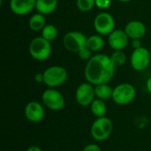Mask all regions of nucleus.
Instances as JSON below:
<instances>
[{"mask_svg": "<svg viewBox=\"0 0 151 151\" xmlns=\"http://www.w3.org/2000/svg\"><path fill=\"white\" fill-rule=\"evenodd\" d=\"M115 70L116 66L110 56L99 53L93 56L87 62L84 75L88 82L96 86L109 83L114 77Z\"/></svg>", "mask_w": 151, "mask_h": 151, "instance_id": "1", "label": "nucleus"}, {"mask_svg": "<svg viewBox=\"0 0 151 151\" xmlns=\"http://www.w3.org/2000/svg\"><path fill=\"white\" fill-rule=\"evenodd\" d=\"M113 132V123L107 117L96 118L90 127V134L96 142L106 141Z\"/></svg>", "mask_w": 151, "mask_h": 151, "instance_id": "2", "label": "nucleus"}, {"mask_svg": "<svg viewBox=\"0 0 151 151\" xmlns=\"http://www.w3.org/2000/svg\"><path fill=\"white\" fill-rule=\"evenodd\" d=\"M28 51L34 59L37 61H44L51 55V43L42 36L35 37L29 43Z\"/></svg>", "mask_w": 151, "mask_h": 151, "instance_id": "3", "label": "nucleus"}, {"mask_svg": "<svg viewBox=\"0 0 151 151\" xmlns=\"http://www.w3.org/2000/svg\"><path fill=\"white\" fill-rule=\"evenodd\" d=\"M136 96V89L131 83L124 82L117 85L113 88L112 97L113 102L118 105H127L131 104Z\"/></svg>", "mask_w": 151, "mask_h": 151, "instance_id": "4", "label": "nucleus"}, {"mask_svg": "<svg viewBox=\"0 0 151 151\" xmlns=\"http://www.w3.org/2000/svg\"><path fill=\"white\" fill-rule=\"evenodd\" d=\"M44 84L52 88H56L63 85L68 77L67 71L61 65H52L48 67L44 72Z\"/></svg>", "mask_w": 151, "mask_h": 151, "instance_id": "5", "label": "nucleus"}, {"mask_svg": "<svg viewBox=\"0 0 151 151\" xmlns=\"http://www.w3.org/2000/svg\"><path fill=\"white\" fill-rule=\"evenodd\" d=\"M42 104L52 111H59L65 105V99L63 94L56 88H49L42 94Z\"/></svg>", "mask_w": 151, "mask_h": 151, "instance_id": "6", "label": "nucleus"}, {"mask_svg": "<svg viewBox=\"0 0 151 151\" xmlns=\"http://www.w3.org/2000/svg\"><path fill=\"white\" fill-rule=\"evenodd\" d=\"M150 50L142 46L134 50L130 57V65L132 68L137 72L146 70L150 65Z\"/></svg>", "mask_w": 151, "mask_h": 151, "instance_id": "7", "label": "nucleus"}, {"mask_svg": "<svg viewBox=\"0 0 151 151\" xmlns=\"http://www.w3.org/2000/svg\"><path fill=\"white\" fill-rule=\"evenodd\" d=\"M87 36L79 31H70L64 35L63 45L71 52L78 53L81 50L86 47Z\"/></svg>", "mask_w": 151, "mask_h": 151, "instance_id": "8", "label": "nucleus"}, {"mask_svg": "<svg viewBox=\"0 0 151 151\" xmlns=\"http://www.w3.org/2000/svg\"><path fill=\"white\" fill-rule=\"evenodd\" d=\"M94 27L98 35H109L115 29V19L111 13L102 12L95 17Z\"/></svg>", "mask_w": 151, "mask_h": 151, "instance_id": "9", "label": "nucleus"}, {"mask_svg": "<svg viewBox=\"0 0 151 151\" xmlns=\"http://www.w3.org/2000/svg\"><path fill=\"white\" fill-rule=\"evenodd\" d=\"M74 96L77 104L81 106H90L92 102L96 99L95 86L88 81L80 84L75 90Z\"/></svg>", "mask_w": 151, "mask_h": 151, "instance_id": "10", "label": "nucleus"}, {"mask_svg": "<svg viewBox=\"0 0 151 151\" xmlns=\"http://www.w3.org/2000/svg\"><path fill=\"white\" fill-rule=\"evenodd\" d=\"M24 115L26 119L32 123L41 122L45 115L43 104L37 101L28 102L24 108Z\"/></svg>", "mask_w": 151, "mask_h": 151, "instance_id": "11", "label": "nucleus"}, {"mask_svg": "<svg viewBox=\"0 0 151 151\" xmlns=\"http://www.w3.org/2000/svg\"><path fill=\"white\" fill-rule=\"evenodd\" d=\"M129 37L125 30L114 29L108 35V43L114 50H123L128 44Z\"/></svg>", "mask_w": 151, "mask_h": 151, "instance_id": "12", "label": "nucleus"}, {"mask_svg": "<svg viewBox=\"0 0 151 151\" xmlns=\"http://www.w3.org/2000/svg\"><path fill=\"white\" fill-rule=\"evenodd\" d=\"M36 0H10L11 11L18 15L24 16L35 9Z\"/></svg>", "mask_w": 151, "mask_h": 151, "instance_id": "13", "label": "nucleus"}, {"mask_svg": "<svg viewBox=\"0 0 151 151\" xmlns=\"http://www.w3.org/2000/svg\"><path fill=\"white\" fill-rule=\"evenodd\" d=\"M127 36L132 39H142L144 37L147 32L146 26L140 20H131L129 21L124 28Z\"/></svg>", "mask_w": 151, "mask_h": 151, "instance_id": "14", "label": "nucleus"}, {"mask_svg": "<svg viewBox=\"0 0 151 151\" xmlns=\"http://www.w3.org/2000/svg\"><path fill=\"white\" fill-rule=\"evenodd\" d=\"M58 0H36L35 9L37 12L43 15H48L55 12L58 7Z\"/></svg>", "mask_w": 151, "mask_h": 151, "instance_id": "15", "label": "nucleus"}, {"mask_svg": "<svg viewBox=\"0 0 151 151\" xmlns=\"http://www.w3.org/2000/svg\"><path fill=\"white\" fill-rule=\"evenodd\" d=\"M113 93V88L109 85V83H103L95 86V94L96 98L101 100H109L111 99Z\"/></svg>", "mask_w": 151, "mask_h": 151, "instance_id": "16", "label": "nucleus"}, {"mask_svg": "<svg viewBox=\"0 0 151 151\" xmlns=\"http://www.w3.org/2000/svg\"><path fill=\"white\" fill-rule=\"evenodd\" d=\"M90 111L91 113L96 117V118H102L105 117L107 113V105L105 101L96 98L92 104H90Z\"/></svg>", "mask_w": 151, "mask_h": 151, "instance_id": "17", "label": "nucleus"}, {"mask_svg": "<svg viewBox=\"0 0 151 151\" xmlns=\"http://www.w3.org/2000/svg\"><path fill=\"white\" fill-rule=\"evenodd\" d=\"M45 17L43 14L40 12H36L33 14L29 20H28V26L29 28L34 32H39L42 31V28L45 27Z\"/></svg>", "mask_w": 151, "mask_h": 151, "instance_id": "18", "label": "nucleus"}, {"mask_svg": "<svg viewBox=\"0 0 151 151\" xmlns=\"http://www.w3.org/2000/svg\"><path fill=\"white\" fill-rule=\"evenodd\" d=\"M86 46L93 52L100 51L104 46V40L100 35H93L87 37Z\"/></svg>", "mask_w": 151, "mask_h": 151, "instance_id": "19", "label": "nucleus"}, {"mask_svg": "<svg viewBox=\"0 0 151 151\" xmlns=\"http://www.w3.org/2000/svg\"><path fill=\"white\" fill-rule=\"evenodd\" d=\"M41 36L49 42L54 41L58 36V28L52 24L45 25V27L41 31Z\"/></svg>", "mask_w": 151, "mask_h": 151, "instance_id": "20", "label": "nucleus"}, {"mask_svg": "<svg viewBox=\"0 0 151 151\" xmlns=\"http://www.w3.org/2000/svg\"><path fill=\"white\" fill-rule=\"evenodd\" d=\"M110 58L116 67L122 66L127 62V55L123 50H114L110 56Z\"/></svg>", "mask_w": 151, "mask_h": 151, "instance_id": "21", "label": "nucleus"}, {"mask_svg": "<svg viewBox=\"0 0 151 151\" xmlns=\"http://www.w3.org/2000/svg\"><path fill=\"white\" fill-rule=\"evenodd\" d=\"M96 5V0H76L77 8L83 12L91 11Z\"/></svg>", "mask_w": 151, "mask_h": 151, "instance_id": "22", "label": "nucleus"}, {"mask_svg": "<svg viewBox=\"0 0 151 151\" xmlns=\"http://www.w3.org/2000/svg\"><path fill=\"white\" fill-rule=\"evenodd\" d=\"M92 50H90L87 46L84 47L82 50H81L77 54L79 56V58L81 59V60H86V61H88L93 56H92Z\"/></svg>", "mask_w": 151, "mask_h": 151, "instance_id": "23", "label": "nucleus"}, {"mask_svg": "<svg viewBox=\"0 0 151 151\" xmlns=\"http://www.w3.org/2000/svg\"><path fill=\"white\" fill-rule=\"evenodd\" d=\"M111 5V0H96V6L99 9H108Z\"/></svg>", "mask_w": 151, "mask_h": 151, "instance_id": "24", "label": "nucleus"}, {"mask_svg": "<svg viewBox=\"0 0 151 151\" xmlns=\"http://www.w3.org/2000/svg\"><path fill=\"white\" fill-rule=\"evenodd\" d=\"M82 151H102V149L96 143H89L83 148Z\"/></svg>", "mask_w": 151, "mask_h": 151, "instance_id": "25", "label": "nucleus"}, {"mask_svg": "<svg viewBox=\"0 0 151 151\" xmlns=\"http://www.w3.org/2000/svg\"><path fill=\"white\" fill-rule=\"evenodd\" d=\"M35 81L37 83H42V82H44V75H43V73H37L35 75Z\"/></svg>", "mask_w": 151, "mask_h": 151, "instance_id": "26", "label": "nucleus"}, {"mask_svg": "<svg viewBox=\"0 0 151 151\" xmlns=\"http://www.w3.org/2000/svg\"><path fill=\"white\" fill-rule=\"evenodd\" d=\"M132 47L134 48V50L135 49H138V48H141L142 47V43L140 42V39H134V40H132Z\"/></svg>", "mask_w": 151, "mask_h": 151, "instance_id": "27", "label": "nucleus"}, {"mask_svg": "<svg viewBox=\"0 0 151 151\" xmlns=\"http://www.w3.org/2000/svg\"><path fill=\"white\" fill-rule=\"evenodd\" d=\"M25 151H42V150L39 147V146H35V145H33V146H30L28 147Z\"/></svg>", "mask_w": 151, "mask_h": 151, "instance_id": "28", "label": "nucleus"}, {"mask_svg": "<svg viewBox=\"0 0 151 151\" xmlns=\"http://www.w3.org/2000/svg\"><path fill=\"white\" fill-rule=\"evenodd\" d=\"M146 88H147L148 92L151 94V76L148 79V81L146 82Z\"/></svg>", "mask_w": 151, "mask_h": 151, "instance_id": "29", "label": "nucleus"}, {"mask_svg": "<svg viewBox=\"0 0 151 151\" xmlns=\"http://www.w3.org/2000/svg\"><path fill=\"white\" fill-rule=\"evenodd\" d=\"M118 1H119L121 3H128V2H131L132 0H118Z\"/></svg>", "mask_w": 151, "mask_h": 151, "instance_id": "30", "label": "nucleus"}, {"mask_svg": "<svg viewBox=\"0 0 151 151\" xmlns=\"http://www.w3.org/2000/svg\"><path fill=\"white\" fill-rule=\"evenodd\" d=\"M150 54H151V48H150Z\"/></svg>", "mask_w": 151, "mask_h": 151, "instance_id": "31", "label": "nucleus"}]
</instances>
